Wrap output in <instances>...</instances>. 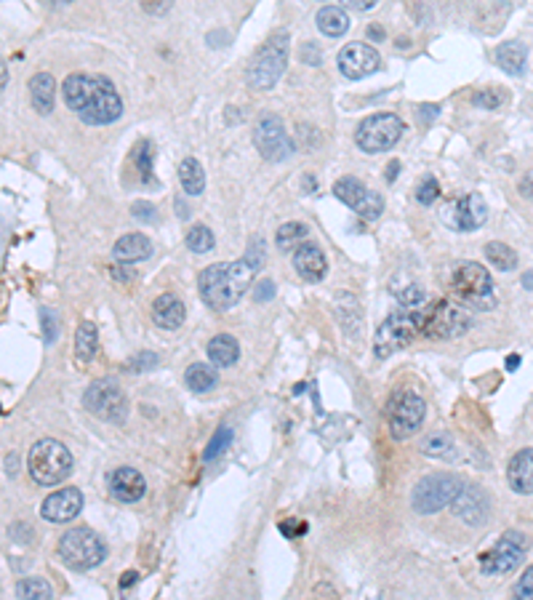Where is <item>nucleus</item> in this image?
Here are the masks:
<instances>
[{
	"label": "nucleus",
	"instance_id": "obj_1",
	"mask_svg": "<svg viewBox=\"0 0 533 600\" xmlns=\"http://www.w3.org/2000/svg\"><path fill=\"white\" fill-rule=\"evenodd\" d=\"M67 107L88 126H110L123 115V99L104 75H70L62 86Z\"/></svg>",
	"mask_w": 533,
	"mask_h": 600
},
{
	"label": "nucleus",
	"instance_id": "obj_2",
	"mask_svg": "<svg viewBox=\"0 0 533 600\" xmlns=\"http://www.w3.org/2000/svg\"><path fill=\"white\" fill-rule=\"evenodd\" d=\"M254 264L248 259L243 262H224V264H211L197 275V291L203 302L216 310H232L248 291L254 280Z\"/></svg>",
	"mask_w": 533,
	"mask_h": 600
},
{
	"label": "nucleus",
	"instance_id": "obj_3",
	"mask_svg": "<svg viewBox=\"0 0 533 600\" xmlns=\"http://www.w3.org/2000/svg\"><path fill=\"white\" fill-rule=\"evenodd\" d=\"M448 288H451V296L459 304L470 307V310L488 312V310H494L499 304V294H496L494 278L478 262H459V264H454V270L448 275Z\"/></svg>",
	"mask_w": 533,
	"mask_h": 600
},
{
	"label": "nucleus",
	"instance_id": "obj_4",
	"mask_svg": "<svg viewBox=\"0 0 533 600\" xmlns=\"http://www.w3.org/2000/svg\"><path fill=\"white\" fill-rule=\"evenodd\" d=\"M416 321L419 331L427 339H459L462 334L470 331L472 315L464 304H459L454 296L451 299H429L416 307Z\"/></svg>",
	"mask_w": 533,
	"mask_h": 600
},
{
	"label": "nucleus",
	"instance_id": "obj_5",
	"mask_svg": "<svg viewBox=\"0 0 533 600\" xmlns=\"http://www.w3.org/2000/svg\"><path fill=\"white\" fill-rule=\"evenodd\" d=\"M27 472L40 486H56L72 472V454L64 443L54 438H43L29 448Z\"/></svg>",
	"mask_w": 533,
	"mask_h": 600
},
{
	"label": "nucleus",
	"instance_id": "obj_6",
	"mask_svg": "<svg viewBox=\"0 0 533 600\" xmlns=\"http://www.w3.org/2000/svg\"><path fill=\"white\" fill-rule=\"evenodd\" d=\"M288 43H291L288 32H275L256 51V56L251 59L248 72H246V80H248L251 88L267 91L280 80V75L286 72V64H288Z\"/></svg>",
	"mask_w": 533,
	"mask_h": 600
},
{
	"label": "nucleus",
	"instance_id": "obj_7",
	"mask_svg": "<svg viewBox=\"0 0 533 600\" xmlns=\"http://www.w3.org/2000/svg\"><path fill=\"white\" fill-rule=\"evenodd\" d=\"M59 558L72 571H91L107 558V547L91 529H72L59 539Z\"/></svg>",
	"mask_w": 533,
	"mask_h": 600
},
{
	"label": "nucleus",
	"instance_id": "obj_8",
	"mask_svg": "<svg viewBox=\"0 0 533 600\" xmlns=\"http://www.w3.org/2000/svg\"><path fill=\"white\" fill-rule=\"evenodd\" d=\"M416 337H421L419 331V321H416V310H400V312H392L379 329H376V337H373V355L379 361H387L392 358L395 353L405 350Z\"/></svg>",
	"mask_w": 533,
	"mask_h": 600
},
{
	"label": "nucleus",
	"instance_id": "obj_9",
	"mask_svg": "<svg viewBox=\"0 0 533 600\" xmlns=\"http://www.w3.org/2000/svg\"><path fill=\"white\" fill-rule=\"evenodd\" d=\"M405 134V123L403 118H397L395 112H376L371 118H365L355 131V145L368 153V155H376V153H387L392 150L400 137Z\"/></svg>",
	"mask_w": 533,
	"mask_h": 600
},
{
	"label": "nucleus",
	"instance_id": "obj_10",
	"mask_svg": "<svg viewBox=\"0 0 533 600\" xmlns=\"http://www.w3.org/2000/svg\"><path fill=\"white\" fill-rule=\"evenodd\" d=\"M462 480L451 472H435V475H427L416 483L413 488V496H411V504L419 515H432V512H440L443 507L454 504V499L459 496L462 491Z\"/></svg>",
	"mask_w": 533,
	"mask_h": 600
},
{
	"label": "nucleus",
	"instance_id": "obj_11",
	"mask_svg": "<svg viewBox=\"0 0 533 600\" xmlns=\"http://www.w3.org/2000/svg\"><path fill=\"white\" fill-rule=\"evenodd\" d=\"M427 416V403L416 390H400L395 393L387 405V427L395 440H408L416 435Z\"/></svg>",
	"mask_w": 533,
	"mask_h": 600
},
{
	"label": "nucleus",
	"instance_id": "obj_12",
	"mask_svg": "<svg viewBox=\"0 0 533 600\" xmlns=\"http://www.w3.org/2000/svg\"><path fill=\"white\" fill-rule=\"evenodd\" d=\"M529 547H531V539L523 531H515V529L512 531H504L502 539L488 553H483L480 571L486 577H504V574L515 571L523 563Z\"/></svg>",
	"mask_w": 533,
	"mask_h": 600
},
{
	"label": "nucleus",
	"instance_id": "obj_13",
	"mask_svg": "<svg viewBox=\"0 0 533 600\" xmlns=\"http://www.w3.org/2000/svg\"><path fill=\"white\" fill-rule=\"evenodd\" d=\"M83 405L88 413L104 419V421H123L129 413V400L126 393L118 388V382L112 379H99L94 382L86 396H83Z\"/></svg>",
	"mask_w": 533,
	"mask_h": 600
},
{
	"label": "nucleus",
	"instance_id": "obj_14",
	"mask_svg": "<svg viewBox=\"0 0 533 600\" xmlns=\"http://www.w3.org/2000/svg\"><path fill=\"white\" fill-rule=\"evenodd\" d=\"M254 145L259 155L270 163H280L294 153V142L286 134V126L278 115H262L254 129Z\"/></svg>",
	"mask_w": 533,
	"mask_h": 600
},
{
	"label": "nucleus",
	"instance_id": "obj_15",
	"mask_svg": "<svg viewBox=\"0 0 533 600\" xmlns=\"http://www.w3.org/2000/svg\"><path fill=\"white\" fill-rule=\"evenodd\" d=\"M334 196L347 203L355 213H360L368 221H376L384 213V198L373 190H368L357 177H342L334 185Z\"/></svg>",
	"mask_w": 533,
	"mask_h": 600
},
{
	"label": "nucleus",
	"instance_id": "obj_16",
	"mask_svg": "<svg viewBox=\"0 0 533 600\" xmlns=\"http://www.w3.org/2000/svg\"><path fill=\"white\" fill-rule=\"evenodd\" d=\"M443 219L448 221V227L459 229V232H472L480 229L488 219V205L478 193H470L464 198L451 200V205L446 208Z\"/></svg>",
	"mask_w": 533,
	"mask_h": 600
},
{
	"label": "nucleus",
	"instance_id": "obj_17",
	"mask_svg": "<svg viewBox=\"0 0 533 600\" xmlns=\"http://www.w3.org/2000/svg\"><path fill=\"white\" fill-rule=\"evenodd\" d=\"M339 70L345 78L350 80H362L368 75H373L381 67V56L373 46L368 43H350L339 51Z\"/></svg>",
	"mask_w": 533,
	"mask_h": 600
},
{
	"label": "nucleus",
	"instance_id": "obj_18",
	"mask_svg": "<svg viewBox=\"0 0 533 600\" xmlns=\"http://www.w3.org/2000/svg\"><path fill=\"white\" fill-rule=\"evenodd\" d=\"M80 510H83V494L72 486L48 494L43 499V507H40V512L48 523H67V521L78 518Z\"/></svg>",
	"mask_w": 533,
	"mask_h": 600
},
{
	"label": "nucleus",
	"instance_id": "obj_19",
	"mask_svg": "<svg viewBox=\"0 0 533 600\" xmlns=\"http://www.w3.org/2000/svg\"><path fill=\"white\" fill-rule=\"evenodd\" d=\"M491 512V499L483 488L478 486H467L459 491V496L454 499V515L462 518L470 526H483L488 521Z\"/></svg>",
	"mask_w": 533,
	"mask_h": 600
},
{
	"label": "nucleus",
	"instance_id": "obj_20",
	"mask_svg": "<svg viewBox=\"0 0 533 600\" xmlns=\"http://www.w3.org/2000/svg\"><path fill=\"white\" fill-rule=\"evenodd\" d=\"M110 491L118 502H126V504H134L145 496L147 491V480L139 470L134 467H118L112 475H110Z\"/></svg>",
	"mask_w": 533,
	"mask_h": 600
},
{
	"label": "nucleus",
	"instance_id": "obj_21",
	"mask_svg": "<svg viewBox=\"0 0 533 600\" xmlns=\"http://www.w3.org/2000/svg\"><path fill=\"white\" fill-rule=\"evenodd\" d=\"M294 267L296 272L310 280V283H318L326 278V270H329V262H326V254L315 246V243H302L296 251H294Z\"/></svg>",
	"mask_w": 533,
	"mask_h": 600
},
{
	"label": "nucleus",
	"instance_id": "obj_22",
	"mask_svg": "<svg viewBox=\"0 0 533 600\" xmlns=\"http://www.w3.org/2000/svg\"><path fill=\"white\" fill-rule=\"evenodd\" d=\"M153 256V243L147 235L142 232H129L123 235L115 246H112V259L121 264H131V262H145Z\"/></svg>",
	"mask_w": 533,
	"mask_h": 600
},
{
	"label": "nucleus",
	"instance_id": "obj_23",
	"mask_svg": "<svg viewBox=\"0 0 533 600\" xmlns=\"http://www.w3.org/2000/svg\"><path fill=\"white\" fill-rule=\"evenodd\" d=\"M507 480L515 494H533V448H523L510 459Z\"/></svg>",
	"mask_w": 533,
	"mask_h": 600
},
{
	"label": "nucleus",
	"instance_id": "obj_24",
	"mask_svg": "<svg viewBox=\"0 0 533 600\" xmlns=\"http://www.w3.org/2000/svg\"><path fill=\"white\" fill-rule=\"evenodd\" d=\"M29 99H32L35 112L48 115L54 110V102H56V80H54V75H48V72L32 75V80H29Z\"/></svg>",
	"mask_w": 533,
	"mask_h": 600
},
{
	"label": "nucleus",
	"instance_id": "obj_25",
	"mask_svg": "<svg viewBox=\"0 0 533 600\" xmlns=\"http://www.w3.org/2000/svg\"><path fill=\"white\" fill-rule=\"evenodd\" d=\"M153 318L161 329L177 331L179 326L184 323V304L174 294H161L153 304Z\"/></svg>",
	"mask_w": 533,
	"mask_h": 600
},
{
	"label": "nucleus",
	"instance_id": "obj_26",
	"mask_svg": "<svg viewBox=\"0 0 533 600\" xmlns=\"http://www.w3.org/2000/svg\"><path fill=\"white\" fill-rule=\"evenodd\" d=\"M208 358L213 366L219 369H227V366H235V361L240 358V345L235 337L229 334H219L208 342Z\"/></svg>",
	"mask_w": 533,
	"mask_h": 600
},
{
	"label": "nucleus",
	"instance_id": "obj_27",
	"mask_svg": "<svg viewBox=\"0 0 533 600\" xmlns=\"http://www.w3.org/2000/svg\"><path fill=\"white\" fill-rule=\"evenodd\" d=\"M318 27H321V32L329 35V38H342V35L350 29V16H347V11L339 8V5H323V8L318 11Z\"/></svg>",
	"mask_w": 533,
	"mask_h": 600
},
{
	"label": "nucleus",
	"instance_id": "obj_28",
	"mask_svg": "<svg viewBox=\"0 0 533 600\" xmlns=\"http://www.w3.org/2000/svg\"><path fill=\"white\" fill-rule=\"evenodd\" d=\"M496 62L507 75H523L526 72V46L518 40L502 43L496 48Z\"/></svg>",
	"mask_w": 533,
	"mask_h": 600
},
{
	"label": "nucleus",
	"instance_id": "obj_29",
	"mask_svg": "<svg viewBox=\"0 0 533 600\" xmlns=\"http://www.w3.org/2000/svg\"><path fill=\"white\" fill-rule=\"evenodd\" d=\"M184 382L192 393L203 396V393H211L219 385V374H216L213 363H192L184 374Z\"/></svg>",
	"mask_w": 533,
	"mask_h": 600
},
{
	"label": "nucleus",
	"instance_id": "obj_30",
	"mask_svg": "<svg viewBox=\"0 0 533 600\" xmlns=\"http://www.w3.org/2000/svg\"><path fill=\"white\" fill-rule=\"evenodd\" d=\"M99 353V334L91 321H83L75 334V358L78 363H91Z\"/></svg>",
	"mask_w": 533,
	"mask_h": 600
},
{
	"label": "nucleus",
	"instance_id": "obj_31",
	"mask_svg": "<svg viewBox=\"0 0 533 600\" xmlns=\"http://www.w3.org/2000/svg\"><path fill=\"white\" fill-rule=\"evenodd\" d=\"M179 182L187 196H200L205 190V171L195 158H184L179 166Z\"/></svg>",
	"mask_w": 533,
	"mask_h": 600
},
{
	"label": "nucleus",
	"instance_id": "obj_32",
	"mask_svg": "<svg viewBox=\"0 0 533 600\" xmlns=\"http://www.w3.org/2000/svg\"><path fill=\"white\" fill-rule=\"evenodd\" d=\"M307 235H310V229H307L302 221H288V224H283V227L278 229L275 243H278L280 251H296V248L307 240Z\"/></svg>",
	"mask_w": 533,
	"mask_h": 600
},
{
	"label": "nucleus",
	"instance_id": "obj_33",
	"mask_svg": "<svg viewBox=\"0 0 533 600\" xmlns=\"http://www.w3.org/2000/svg\"><path fill=\"white\" fill-rule=\"evenodd\" d=\"M486 256H488V262H491L496 270H502V272H510V270L518 267V254H515L507 243H499V240L488 243V246H486Z\"/></svg>",
	"mask_w": 533,
	"mask_h": 600
},
{
	"label": "nucleus",
	"instance_id": "obj_34",
	"mask_svg": "<svg viewBox=\"0 0 533 600\" xmlns=\"http://www.w3.org/2000/svg\"><path fill=\"white\" fill-rule=\"evenodd\" d=\"M131 158H134V163H137V169H139L142 179H145L147 185H153V161H155L153 142H150V139H139V142L134 145Z\"/></svg>",
	"mask_w": 533,
	"mask_h": 600
},
{
	"label": "nucleus",
	"instance_id": "obj_35",
	"mask_svg": "<svg viewBox=\"0 0 533 600\" xmlns=\"http://www.w3.org/2000/svg\"><path fill=\"white\" fill-rule=\"evenodd\" d=\"M16 598L27 600V598H37V600H48L54 598V588L46 582V579H37V577H29V579H21L16 585Z\"/></svg>",
	"mask_w": 533,
	"mask_h": 600
},
{
	"label": "nucleus",
	"instance_id": "obj_36",
	"mask_svg": "<svg viewBox=\"0 0 533 600\" xmlns=\"http://www.w3.org/2000/svg\"><path fill=\"white\" fill-rule=\"evenodd\" d=\"M184 240H187V248L195 251V254H208V251L213 248V243H216V240H213V232H211L205 224H195V227L187 232Z\"/></svg>",
	"mask_w": 533,
	"mask_h": 600
},
{
	"label": "nucleus",
	"instance_id": "obj_37",
	"mask_svg": "<svg viewBox=\"0 0 533 600\" xmlns=\"http://www.w3.org/2000/svg\"><path fill=\"white\" fill-rule=\"evenodd\" d=\"M392 291L400 299V304H405V307H416V304L424 302V291L416 283H411V280H403V278L392 280Z\"/></svg>",
	"mask_w": 533,
	"mask_h": 600
},
{
	"label": "nucleus",
	"instance_id": "obj_38",
	"mask_svg": "<svg viewBox=\"0 0 533 600\" xmlns=\"http://www.w3.org/2000/svg\"><path fill=\"white\" fill-rule=\"evenodd\" d=\"M448 448H454V443L446 438V435H429L424 443H421V451L427 454V456H440V459H454L456 454L454 451H448Z\"/></svg>",
	"mask_w": 533,
	"mask_h": 600
},
{
	"label": "nucleus",
	"instance_id": "obj_39",
	"mask_svg": "<svg viewBox=\"0 0 533 600\" xmlns=\"http://www.w3.org/2000/svg\"><path fill=\"white\" fill-rule=\"evenodd\" d=\"M507 102V94L499 88H483L478 94H472V104L475 107H486V110H499Z\"/></svg>",
	"mask_w": 533,
	"mask_h": 600
},
{
	"label": "nucleus",
	"instance_id": "obj_40",
	"mask_svg": "<svg viewBox=\"0 0 533 600\" xmlns=\"http://www.w3.org/2000/svg\"><path fill=\"white\" fill-rule=\"evenodd\" d=\"M229 438H232V429H229V427H219V429H216V435L211 438V443H208V448H205L203 459H205V462H213V459H216V456L227 448Z\"/></svg>",
	"mask_w": 533,
	"mask_h": 600
},
{
	"label": "nucleus",
	"instance_id": "obj_41",
	"mask_svg": "<svg viewBox=\"0 0 533 600\" xmlns=\"http://www.w3.org/2000/svg\"><path fill=\"white\" fill-rule=\"evenodd\" d=\"M440 196V185H437V179L435 177H424V182L419 185V190H416V200L421 203V205H432L435 200Z\"/></svg>",
	"mask_w": 533,
	"mask_h": 600
},
{
	"label": "nucleus",
	"instance_id": "obj_42",
	"mask_svg": "<svg viewBox=\"0 0 533 600\" xmlns=\"http://www.w3.org/2000/svg\"><path fill=\"white\" fill-rule=\"evenodd\" d=\"M40 318H43V337H46V345H54L56 334H59V329H56V315H54L48 307H43V310H40Z\"/></svg>",
	"mask_w": 533,
	"mask_h": 600
},
{
	"label": "nucleus",
	"instance_id": "obj_43",
	"mask_svg": "<svg viewBox=\"0 0 533 600\" xmlns=\"http://www.w3.org/2000/svg\"><path fill=\"white\" fill-rule=\"evenodd\" d=\"M515 596H518V598L533 600V566H529V569L523 571V577L518 579V585H515Z\"/></svg>",
	"mask_w": 533,
	"mask_h": 600
},
{
	"label": "nucleus",
	"instance_id": "obj_44",
	"mask_svg": "<svg viewBox=\"0 0 533 600\" xmlns=\"http://www.w3.org/2000/svg\"><path fill=\"white\" fill-rule=\"evenodd\" d=\"M272 296H275V283L270 278H262L259 286H256V291H254V299L256 302H270Z\"/></svg>",
	"mask_w": 533,
	"mask_h": 600
},
{
	"label": "nucleus",
	"instance_id": "obj_45",
	"mask_svg": "<svg viewBox=\"0 0 533 600\" xmlns=\"http://www.w3.org/2000/svg\"><path fill=\"white\" fill-rule=\"evenodd\" d=\"M134 216L137 219H142V221H155V205L153 203H147V200H139V203H134Z\"/></svg>",
	"mask_w": 533,
	"mask_h": 600
},
{
	"label": "nucleus",
	"instance_id": "obj_46",
	"mask_svg": "<svg viewBox=\"0 0 533 600\" xmlns=\"http://www.w3.org/2000/svg\"><path fill=\"white\" fill-rule=\"evenodd\" d=\"M158 363V355L155 353H145V355H139V358H134L131 361V371H145V369H153Z\"/></svg>",
	"mask_w": 533,
	"mask_h": 600
},
{
	"label": "nucleus",
	"instance_id": "obj_47",
	"mask_svg": "<svg viewBox=\"0 0 533 600\" xmlns=\"http://www.w3.org/2000/svg\"><path fill=\"white\" fill-rule=\"evenodd\" d=\"M280 529L286 531V537H302L307 531L304 521H291V523H280Z\"/></svg>",
	"mask_w": 533,
	"mask_h": 600
},
{
	"label": "nucleus",
	"instance_id": "obj_48",
	"mask_svg": "<svg viewBox=\"0 0 533 600\" xmlns=\"http://www.w3.org/2000/svg\"><path fill=\"white\" fill-rule=\"evenodd\" d=\"M347 8H353V11H368V8H373L379 0H342Z\"/></svg>",
	"mask_w": 533,
	"mask_h": 600
},
{
	"label": "nucleus",
	"instance_id": "obj_49",
	"mask_svg": "<svg viewBox=\"0 0 533 600\" xmlns=\"http://www.w3.org/2000/svg\"><path fill=\"white\" fill-rule=\"evenodd\" d=\"M521 193L529 200H533V171H529L523 179H521Z\"/></svg>",
	"mask_w": 533,
	"mask_h": 600
},
{
	"label": "nucleus",
	"instance_id": "obj_50",
	"mask_svg": "<svg viewBox=\"0 0 533 600\" xmlns=\"http://www.w3.org/2000/svg\"><path fill=\"white\" fill-rule=\"evenodd\" d=\"M302 56H304V62H307V59L312 56V62H315V64H321V54H318V48H315L312 43L302 48Z\"/></svg>",
	"mask_w": 533,
	"mask_h": 600
},
{
	"label": "nucleus",
	"instance_id": "obj_51",
	"mask_svg": "<svg viewBox=\"0 0 533 600\" xmlns=\"http://www.w3.org/2000/svg\"><path fill=\"white\" fill-rule=\"evenodd\" d=\"M368 38L379 43V40H384V29H381L379 24H371V27H368Z\"/></svg>",
	"mask_w": 533,
	"mask_h": 600
},
{
	"label": "nucleus",
	"instance_id": "obj_52",
	"mask_svg": "<svg viewBox=\"0 0 533 600\" xmlns=\"http://www.w3.org/2000/svg\"><path fill=\"white\" fill-rule=\"evenodd\" d=\"M397 174H400V163H397V161H392V163L387 166V182L397 179Z\"/></svg>",
	"mask_w": 533,
	"mask_h": 600
},
{
	"label": "nucleus",
	"instance_id": "obj_53",
	"mask_svg": "<svg viewBox=\"0 0 533 600\" xmlns=\"http://www.w3.org/2000/svg\"><path fill=\"white\" fill-rule=\"evenodd\" d=\"M137 579H139V574H137V571H126V574H123V582H121V588L126 590V588H131V585H134Z\"/></svg>",
	"mask_w": 533,
	"mask_h": 600
},
{
	"label": "nucleus",
	"instance_id": "obj_54",
	"mask_svg": "<svg viewBox=\"0 0 533 600\" xmlns=\"http://www.w3.org/2000/svg\"><path fill=\"white\" fill-rule=\"evenodd\" d=\"M518 366H521V358H518V355H510V358H507V369L515 371Z\"/></svg>",
	"mask_w": 533,
	"mask_h": 600
},
{
	"label": "nucleus",
	"instance_id": "obj_55",
	"mask_svg": "<svg viewBox=\"0 0 533 600\" xmlns=\"http://www.w3.org/2000/svg\"><path fill=\"white\" fill-rule=\"evenodd\" d=\"M523 286H526L529 291H533V270H531V272H526V275H523Z\"/></svg>",
	"mask_w": 533,
	"mask_h": 600
},
{
	"label": "nucleus",
	"instance_id": "obj_56",
	"mask_svg": "<svg viewBox=\"0 0 533 600\" xmlns=\"http://www.w3.org/2000/svg\"><path fill=\"white\" fill-rule=\"evenodd\" d=\"M5 86H8V67L3 64V88H5Z\"/></svg>",
	"mask_w": 533,
	"mask_h": 600
},
{
	"label": "nucleus",
	"instance_id": "obj_57",
	"mask_svg": "<svg viewBox=\"0 0 533 600\" xmlns=\"http://www.w3.org/2000/svg\"><path fill=\"white\" fill-rule=\"evenodd\" d=\"M51 3H56V5H70L72 0H51Z\"/></svg>",
	"mask_w": 533,
	"mask_h": 600
}]
</instances>
